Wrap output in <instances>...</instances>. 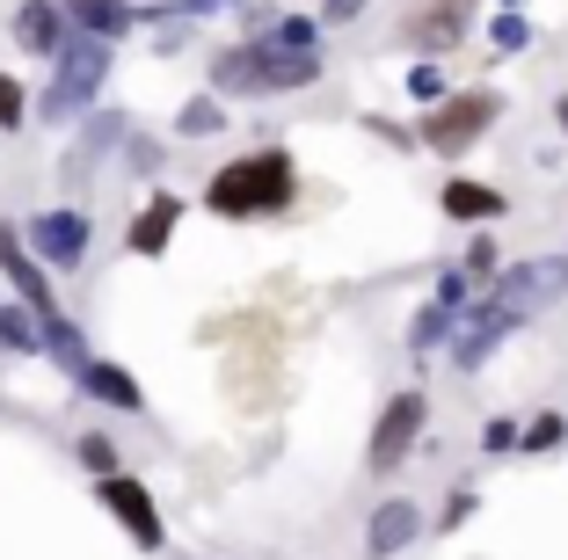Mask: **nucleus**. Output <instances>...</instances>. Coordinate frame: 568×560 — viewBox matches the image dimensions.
<instances>
[{
	"mask_svg": "<svg viewBox=\"0 0 568 560\" xmlns=\"http://www.w3.org/2000/svg\"><path fill=\"white\" fill-rule=\"evenodd\" d=\"M314 81H321V51H292L270 30L212 59V88L219 95H292V88H314Z\"/></svg>",
	"mask_w": 568,
	"mask_h": 560,
	"instance_id": "nucleus-1",
	"label": "nucleus"
},
{
	"mask_svg": "<svg viewBox=\"0 0 568 560\" xmlns=\"http://www.w3.org/2000/svg\"><path fill=\"white\" fill-rule=\"evenodd\" d=\"M292 190H300V167H292V153L270 146V153H248V161H226L212 175V190H204V204H212L219 218H270L292 204Z\"/></svg>",
	"mask_w": 568,
	"mask_h": 560,
	"instance_id": "nucleus-2",
	"label": "nucleus"
},
{
	"mask_svg": "<svg viewBox=\"0 0 568 560\" xmlns=\"http://www.w3.org/2000/svg\"><path fill=\"white\" fill-rule=\"evenodd\" d=\"M503 116V95L496 88H452V102H437V110H423V146L445 153V161H459L467 146H481L488 132H496Z\"/></svg>",
	"mask_w": 568,
	"mask_h": 560,
	"instance_id": "nucleus-3",
	"label": "nucleus"
},
{
	"mask_svg": "<svg viewBox=\"0 0 568 560\" xmlns=\"http://www.w3.org/2000/svg\"><path fill=\"white\" fill-rule=\"evenodd\" d=\"M102 73H110V44H102V37H67V51H59V81H51V95H44L51 124L81 116L88 102H95Z\"/></svg>",
	"mask_w": 568,
	"mask_h": 560,
	"instance_id": "nucleus-4",
	"label": "nucleus"
},
{
	"mask_svg": "<svg viewBox=\"0 0 568 560\" xmlns=\"http://www.w3.org/2000/svg\"><path fill=\"white\" fill-rule=\"evenodd\" d=\"M561 292H568V255H525V263H510L496 284H488V298H503V306L518 314V328L539 314V306H554Z\"/></svg>",
	"mask_w": 568,
	"mask_h": 560,
	"instance_id": "nucleus-5",
	"label": "nucleus"
},
{
	"mask_svg": "<svg viewBox=\"0 0 568 560\" xmlns=\"http://www.w3.org/2000/svg\"><path fill=\"white\" fill-rule=\"evenodd\" d=\"M423 422H430V400H423V394H394V400H386L379 422H372V445H365V466H372V474H394V466L416 451Z\"/></svg>",
	"mask_w": 568,
	"mask_h": 560,
	"instance_id": "nucleus-6",
	"label": "nucleus"
},
{
	"mask_svg": "<svg viewBox=\"0 0 568 560\" xmlns=\"http://www.w3.org/2000/svg\"><path fill=\"white\" fill-rule=\"evenodd\" d=\"M510 328H518V314H510L503 298H474L467 314H459V335H452V364H459V371H481Z\"/></svg>",
	"mask_w": 568,
	"mask_h": 560,
	"instance_id": "nucleus-7",
	"label": "nucleus"
},
{
	"mask_svg": "<svg viewBox=\"0 0 568 560\" xmlns=\"http://www.w3.org/2000/svg\"><path fill=\"white\" fill-rule=\"evenodd\" d=\"M0 277H8V292H16L37 320H67V314H59V298H51V284H44V263H37V247H22L8 218H0Z\"/></svg>",
	"mask_w": 568,
	"mask_h": 560,
	"instance_id": "nucleus-8",
	"label": "nucleus"
},
{
	"mask_svg": "<svg viewBox=\"0 0 568 560\" xmlns=\"http://www.w3.org/2000/svg\"><path fill=\"white\" fill-rule=\"evenodd\" d=\"M88 241H95V226H88V212H44L30 218V247L44 269H81L88 263Z\"/></svg>",
	"mask_w": 568,
	"mask_h": 560,
	"instance_id": "nucleus-9",
	"label": "nucleus"
},
{
	"mask_svg": "<svg viewBox=\"0 0 568 560\" xmlns=\"http://www.w3.org/2000/svg\"><path fill=\"white\" fill-rule=\"evenodd\" d=\"M95 495H102V510L118 517V525L132 531L139 546H161V539H168V531H161V510H153V495L139 488L132 474H110V480H95Z\"/></svg>",
	"mask_w": 568,
	"mask_h": 560,
	"instance_id": "nucleus-10",
	"label": "nucleus"
},
{
	"mask_svg": "<svg viewBox=\"0 0 568 560\" xmlns=\"http://www.w3.org/2000/svg\"><path fill=\"white\" fill-rule=\"evenodd\" d=\"M437 204H445V218H459V226H496L503 212H510V197H503L496 182H474V175H452L445 190H437Z\"/></svg>",
	"mask_w": 568,
	"mask_h": 560,
	"instance_id": "nucleus-11",
	"label": "nucleus"
},
{
	"mask_svg": "<svg viewBox=\"0 0 568 560\" xmlns=\"http://www.w3.org/2000/svg\"><path fill=\"white\" fill-rule=\"evenodd\" d=\"M416 531H423V510L408 502V495H394V502H379V510H372L365 553L372 560H394V553H408V546H416Z\"/></svg>",
	"mask_w": 568,
	"mask_h": 560,
	"instance_id": "nucleus-12",
	"label": "nucleus"
},
{
	"mask_svg": "<svg viewBox=\"0 0 568 560\" xmlns=\"http://www.w3.org/2000/svg\"><path fill=\"white\" fill-rule=\"evenodd\" d=\"M67 8H59V0H22L16 8V44L22 51H37V59H59V51H67Z\"/></svg>",
	"mask_w": 568,
	"mask_h": 560,
	"instance_id": "nucleus-13",
	"label": "nucleus"
},
{
	"mask_svg": "<svg viewBox=\"0 0 568 560\" xmlns=\"http://www.w3.org/2000/svg\"><path fill=\"white\" fill-rule=\"evenodd\" d=\"M459 37H467V0H430V8H416V16H408V44H416L423 59L452 51Z\"/></svg>",
	"mask_w": 568,
	"mask_h": 560,
	"instance_id": "nucleus-14",
	"label": "nucleus"
},
{
	"mask_svg": "<svg viewBox=\"0 0 568 560\" xmlns=\"http://www.w3.org/2000/svg\"><path fill=\"white\" fill-rule=\"evenodd\" d=\"M59 8H67V22L81 37H102V44L124 37V30H139V16H146L139 0H59Z\"/></svg>",
	"mask_w": 568,
	"mask_h": 560,
	"instance_id": "nucleus-15",
	"label": "nucleus"
},
{
	"mask_svg": "<svg viewBox=\"0 0 568 560\" xmlns=\"http://www.w3.org/2000/svg\"><path fill=\"white\" fill-rule=\"evenodd\" d=\"M183 212H190V204H183V197H168V190H161V197H153L146 212L132 218L124 247H132V255H168V241H175V218H183Z\"/></svg>",
	"mask_w": 568,
	"mask_h": 560,
	"instance_id": "nucleus-16",
	"label": "nucleus"
},
{
	"mask_svg": "<svg viewBox=\"0 0 568 560\" xmlns=\"http://www.w3.org/2000/svg\"><path fill=\"white\" fill-rule=\"evenodd\" d=\"M81 386H88V394L102 400V408H132V415H139V400H146V394H139V379L124 371V364H102V357H88Z\"/></svg>",
	"mask_w": 568,
	"mask_h": 560,
	"instance_id": "nucleus-17",
	"label": "nucleus"
},
{
	"mask_svg": "<svg viewBox=\"0 0 568 560\" xmlns=\"http://www.w3.org/2000/svg\"><path fill=\"white\" fill-rule=\"evenodd\" d=\"M0 349H16V357L44 349V320H37L22 298H8V306H0Z\"/></svg>",
	"mask_w": 568,
	"mask_h": 560,
	"instance_id": "nucleus-18",
	"label": "nucleus"
},
{
	"mask_svg": "<svg viewBox=\"0 0 568 560\" xmlns=\"http://www.w3.org/2000/svg\"><path fill=\"white\" fill-rule=\"evenodd\" d=\"M452 335H459V314L430 298V306L416 314V328H408V349H416V357H430V349H452Z\"/></svg>",
	"mask_w": 568,
	"mask_h": 560,
	"instance_id": "nucleus-19",
	"label": "nucleus"
},
{
	"mask_svg": "<svg viewBox=\"0 0 568 560\" xmlns=\"http://www.w3.org/2000/svg\"><path fill=\"white\" fill-rule=\"evenodd\" d=\"M488 44H496V51H532V22H525V8H496V16H488Z\"/></svg>",
	"mask_w": 568,
	"mask_h": 560,
	"instance_id": "nucleus-20",
	"label": "nucleus"
},
{
	"mask_svg": "<svg viewBox=\"0 0 568 560\" xmlns=\"http://www.w3.org/2000/svg\"><path fill=\"white\" fill-rule=\"evenodd\" d=\"M459 269H467L474 284H496V277H503V269H510V263H503V247L488 241V233H474V247H467V255H459Z\"/></svg>",
	"mask_w": 568,
	"mask_h": 560,
	"instance_id": "nucleus-21",
	"label": "nucleus"
},
{
	"mask_svg": "<svg viewBox=\"0 0 568 560\" xmlns=\"http://www.w3.org/2000/svg\"><path fill=\"white\" fill-rule=\"evenodd\" d=\"M408 95H416L423 110L452 102V88H445V67H437V59H416V67H408Z\"/></svg>",
	"mask_w": 568,
	"mask_h": 560,
	"instance_id": "nucleus-22",
	"label": "nucleus"
},
{
	"mask_svg": "<svg viewBox=\"0 0 568 560\" xmlns=\"http://www.w3.org/2000/svg\"><path fill=\"white\" fill-rule=\"evenodd\" d=\"M561 445H568V415H532L518 451H532V459H539V451H561Z\"/></svg>",
	"mask_w": 568,
	"mask_h": 560,
	"instance_id": "nucleus-23",
	"label": "nucleus"
},
{
	"mask_svg": "<svg viewBox=\"0 0 568 560\" xmlns=\"http://www.w3.org/2000/svg\"><path fill=\"white\" fill-rule=\"evenodd\" d=\"M190 139H212L219 124H226V110H219V95H197V102H183V116H175Z\"/></svg>",
	"mask_w": 568,
	"mask_h": 560,
	"instance_id": "nucleus-24",
	"label": "nucleus"
},
{
	"mask_svg": "<svg viewBox=\"0 0 568 560\" xmlns=\"http://www.w3.org/2000/svg\"><path fill=\"white\" fill-rule=\"evenodd\" d=\"M270 37L292 44V51H321V22L314 16H277V22H270Z\"/></svg>",
	"mask_w": 568,
	"mask_h": 560,
	"instance_id": "nucleus-25",
	"label": "nucleus"
},
{
	"mask_svg": "<svg viewBox=\"0 0 568 560\" xmlns=\"http://www.w3.org/2000/svg\"><path fill=\"white\" fill-rule=\"evenodd\" d=\"M525 445V422H510V415H488V429H481V451L488 459H503V451H518Z\"/></svg>",
	"mask_w": 568,
	"mask_h": 560,
	"instance_id": "nucleus-26",
	"label": "nucleus"
},
{
	"mask_svg": "<svg viewBox=\"0 0 568 560\" xmlns=\"http://www.w3.org/2000/svg\"><path fill=\"white\" fill-rule=\"evenodd\" d=\"M22 116H30V95H22L16 73H0V132H16Z\"/></svg>",
	"mask_w": 568,
	"mask_h": 560,
	"instance_id": "nucleus-27",
	"label": "nucleus"
},
{
	"mask_svg": "<svg viewBox=\"0 0 568 560\" xmlns=\"http://www.w3.org/2000/svg\"><path fill=\"white\" fill-rule=\"evenodd\" d=\"M437 306H452V314H467V306H474V277H467V269H445V277H437Z\"/></svg>",
	"mask_w": 568,
	"mask_h": 560,
	"instance_id": "nucleus-28",
	"label": "nucleus"
},
{
	"mask_svg": "<svg viewBox=\"0 0 568 560\" xmlns=\"http://www.w3.org/2000/svg\"><path fill=\"white\" fill-rule=\"evenodd\" d=\"M81 466H88L95 480H110V474H118V451H110V437H81Z\"/></svg>",
	"mask_w": 568,
	"mask_h": 560,
	"instance_id": "nucleus-29",
	"label": "nucleus"
},
{
	"mask_svg": "<svg viewBox=\"0 0 568 560\" xmlns=\"http://www.w3.org/2000/svg\"><path fill=\"white\" fill-rule=\"evenodd\" d=\"M467 517H474V488H452V495H445V517H437V531H459Z\"/></svg>",
	"mask_w": 568,
	"mask_h": 560,
	"instance_id": "nucleus-30",
	"label": "nucleus"
},
{
	"mask_svg": "<svg viewBox=\"0 0 568 560\" xmlns=\"http://www.w3.org/2000/svg\"><path fill=\"white\" fill-rule=\"evenodd\" d=\"M204 8H226V0H153L146 16H204Z\"/></svg>",
	"mask_w": 568,
	"mask_h": 560,
	"instance_id": "nucleus-31",
	"label": "nucleus"
},
{
	"mask_svg": "<svg viewBox=\"0 0 568 560\" xmlns=\"http://www.w3.org/2000/svg\"><path fill=\"white\" fill-rule=\"evenodd\" d=\"M132 167H139V175H153V167H161V146H153V139H132Z\"/></svg>",
	"mask_w": 568,
	"mask_h": 560,
	"instance_id": "nucleus-32",
	"label": "nucleus"
},
{
	"mask_svg": "<svg viewBox=\"0 0 568 560\" xmlns=\"http://www.w3.org/2000/svg\"><path fill=\"white\" fill-rule=\"evenodd\" d=\"M321 16H328V22H357V16H365V0H321Z\"/></svg>",
	"mask_w": 568,
	"mask_h": 560,
	"instance_id": "nucleus-33",
	"label": "nucleus"
},
{
	"mask_svg": "<svg viewBox=\"0 0 568 560\" xmlns=\"http://www.w3.org/2000/svg\"><path fill=\"white\" fill-rule=\"evenodd\" d=\"M554 124H561V139H568V88L554 95Z\"/></svg>",
	"mask_w": 568,
	"mask_h": 560,
	"instance_id": "nucleus-34",
	"label": "nucleus"
},
{
	"mask_svg": "<svg viewBox=\"0 0 568 560\" xmlns=\"http://www.w3.org/2000/svg\"><path fill=\"white\" fill-rule=\"evenodd\" d=\"M496 8H518V0H496Z\"/></svg>",
	"mask_w": 568,
	"mask_h": 560,
	"instance_id": "nucleus-35",
	"label": "nucleus"
}]
</instances>
